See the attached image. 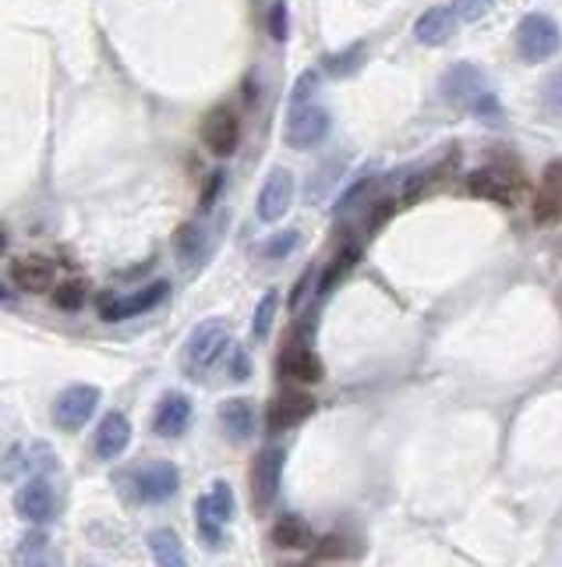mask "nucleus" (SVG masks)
I'll return each instance as SVG.
<instances>
[{
  "label": "nucleus",
  "instance_id": "f257e3e1",
  "mask_svg": "<svg viewBox=\"0 0 562 567\" xmlns=\"http://www.w3.org/2000/svg\"><path fill=\"white\" fill-rule=\"evenodd\" d=\"M230 352V333L224 320H206L198 323L184 341V352H181V370L184 376L202 379L213 365Z\"/></svg>",
  "mask_w": 562,
  "mask_h": 567
},
{
  "label": "nucleus",
  "instance_id": "f03ea898",
  "mask_svg": "<svg viewBox=\"0 0 562 567\" xmlns=\"http://www.w3.org/2000/svg\"><path fill=\"white\" fill-rule=\"evenodd\" d=\"M514 40H517V54H520L523 64H541V61L555 57L562 50V29H559V22L552 19V14L531 11V14H523V19H520Z\"/></svg>",
  "mask_w": 562,
  "mask_h": 567
},
{
  "label": "nucleus",
  "instance_id": "7ed1b4c3",
  "mask_svg": "<svg viewBox=\"0 0 562 567\" xmlns=\"http://www.w3.org/2000/svg\"><path fill=\"white\" fill-rule=\"evenodd\" d=\"M99 397H104V394H99V387H93V383H72V387H64L54 397V408H50V415H54V426L64 429V432H78L96 415Z\"/></svg>",
  "mask_w": 562,
  "mask_h": 567
},
{
  "label": "nucleus",
  "instance_id": "20e7f679",
  "mask_svg": "<svg viewBox=\"0 0 562 567\" xmlns=\"http://www.w3.org/2000/svg\"><path fill=\"white\" fill-rule=\"evenodd\" d=\"M329 110H322L315 104H298L287 110V125H283V142L304 153V149H315L318 142H326L329 136Z\"/></svg>",
  "mask_w": 562,
  "mask_h": 567
},
{
  "label": "nucleus",
  "instance_id": "39448f33",
  "mask_svg": "<svg viewBox=\"0 0 562 567\" xmlns=\"http://www.w3.org/2000/svg\"><path fill=\"white\" fill-rule=\"evenodd\" d=\"M128 479L139 504H166L181 490V469L174 461H149L142 469H134Z\"/></svg>",
  "mask_w": 562,
  "mask_h": 567
},
{
  "label": "nucleus",
  "instance_id": "423d86ee",
  "mask_svg": "<svg viewBox=\"0 0 562 567\" xmlns=\"http://www.w3.org/2000/svg\"><path fill=\"white\" fill-rule=\"evenodd\" d=\"M287 454L280 447H262L259 458L251 461V504L255 511H269L280 496V479H283Z\"/></svg>",
  "mask_w": 562,
  "mask_h": 567
},
{
  "label": "nucleus",
  "instance_id": "0eeeda50",
  "mask_svg": "<svg viewBox=\"0 0 562 567\" xmlns=\"http://www.w3.org/2000/svg\"><path fill=\"white\" fill-rule=\"evenodd\" d=\"M170 295V284L166 280H152L145 288L131 291V295H107L104 302H99V315H104L107 323H121V320H131V315H145L152 312L160 302H166Z\"/></svg>",
  "mask_w": 562,
  "mask_h": 567
},
{
  "label": "nucleus",
  "instance_id": "6e6552de",
  "mask_svg": "<svg viewBox=\"0 0 562 567\" xmlns=\"http://www.w3.org/2000/svg\"><path fill=\"white\" fill-rule=\"evenodd\" d=\"M294 174L287 171V167H272L269 178H266V185L259 192V203H255V213H259V221L262 224H277L287 216V210L294 206Z\"/></svg>",
  "mask_w": 562,
  "mask_h": 567
},
{
  "label": "nucleus",
  "instance_id": "1a4fd4ad",
  "mask_svg": "<svg viewBox=\"0 0 562 567\" xmlns=\"http://www.w3.org/2000/svg\"><path fill=\"white\" fill-rule=\"evenodd\" d=\"M485 93V75L482 68H474L467 61H456L453 68L439 78V96L446 99L450 107H464L471 110V104Z\"/></svg>",
  "mask_w": 562,
  "mask_h": 567
},
{
  "label": "nucleus",
  "instance_id": "9d476101",
  "mask_svg": "<svg viewBox=\"0 0 562 567\" xmlns=\"http://www.w3.org/2000/svg\"><path fill=\"white\" fill-rule=\"evenodd\" d=\"M202 142L213 157H234L237 142H241V118L230 107H213L202 118Z\"/></svg>",
  "mask_w": 562,
  "mask_h": 567
},
{
  "label": "nucleus",
  "instance_id": "9b49d317",
  "mask_svg": "<svg viewBox=\"0 0 562 567\" xmlns=\"http://www.w3.org/2000/svg\"><path fill=\"white\" fill-rule=\"evenodd\" d=\"M14 514L32 525H46L50 518H54V507H57V500H54V490H50V482L43 475H32L29 482H22L19 490H14Z\"/></svg>",
  "mask_w": 562,
  "mask_h": 567
},
{
  "label": "nucleus",
  "instance_id": "f8f14e48",
  "mask_svg": "<svg viewBox=\"0 0 562 567\" xmlns=\"http://www.w3.org/2000/svg\"><path fill=\"white\" fill-rule=\"evenodd\" d=\"M315 415V397L304 391H287L280 397H272L269 411H266V426L269 432H287L301 422H309Z\"/></svg>",
  "mask_w": 562,
  "mask_h": 567
},
{
  "label": "nucleus",
  "instance_id": "ddd939ff",
  "mask_svg": "<svg viewBox=\"0 0 562 567\" xmlns=\"http://www.w3.org/2000/svg\"><path fill=\"white\" fill-rule=\"evenodd\" d=\"M177 256H181V266L184 270H198V266H206V259L213 256V248H216V231L213 224L206 221H192V224H184L177 231Z\"/></svg>",
  "mask_w": 562,
  "mask_h": 567
},
{
  "label": "nucleus",
  "instance_id": "4468645a",
  "mask_svg": "<svg viewBox=\"0 0 562 567\" xmlns=\"http://www.w3.org/2000/svg\"><path fill=\"white\" fill-rule=\"evenodd\" d=\"M192 426V402L181 391H170L160 397L156 411H152V432L160 440H177L184 437V429Z\"/></svg>",
  "mask_w": 562,
  "mask_h": 567
},
{
  "label": "nucleus",
  "instance_id": "2eb2a0df",
  "mask_svg": "<svg viewBox=\"0 0 562 567\" xmlns=\"http://www.w3.org/2000/svg\"><path fill=\"white\" fill-rule=\"evenodd\" d=\"M131 443V422L125 411H107L104 419L96 426V437H93V450L99 461H117L128 450Z\"/></svg>",
  "mask_w": 562,
  "mask_h": 567
},
{
  "label": "nucleus",
  "instance_id": "dca6fc26",
  "mask_svg": "<svg viewBox=\"0 0 562 567\" xmlns=\"http://www.w3.org/2000/svg\"><path fill=\"white\" fill-rule=\"evenodd\" d=\"M534 221L541 227L562 224V160H552L541 174V189L534 195Z\"/></svg>",
  "mask_w": 562,
  "mask_h": 567
},
{
  "label": "nucleus",
  "instance_id": "f3484780",
  "mask_svg": "<svg viewBox=\"0 0 562 567\" xmlns=\"http://www.w3.org/2000/svg\"><path fill=\"white\" fill-rule=\"evenodd\" d=\"M11 280L29 295H43V291L57 288V270H54V263L43 256H22L11 263Z\"/></svg>",
  "mask_w": 562,
  "mask_h": 567
},
{
  "label": "nucleus",
  "instance_id": "a211bd4d",
  "mask_svg": "<svg viewBox=\"0 0 562 567\" xmlns=\"http://www.w3.org/2000/svg\"><path fill=\"white\" fill-rule=\"evenodd\" d=\"M280 370H283V376H291L298 383H318L322 376H326V365H322V359L304 341H291L283 347Z\"/></svg>",
  "mask_w": 562,
  "mask_h": 567
},
{
  "label": "nucleus",
  "instance_id": "6ab92c4d",
  "mask_svg": "<svg viewBox=\"0 0 562 567\" xmlns=\"http://www.w3.org/2000/svg\"><path fill=\"white\" fill-rule=\"evenodd\" d=\"M456 22L460 19H456L453 4L450 8H429L414 22V40L421 46H442V43H450L456 36Z\"/></svg>",
  "mask_w": 562,
  "mask_h": 567
},
{
  "label": "nucleus",
  "instance_id": "aec40b11",
  "mask_svg": "<svg viewBox=\"0 0 562 567\" xmlns=\"http://www.w3.org/2000/svg\"><path fill=\"white\" fill-rule=\"evenodd\" d=\"M471 195L478 199H488V203H499V206H517V189L509 174L496 171V167H482V171H474L471 181H467Z\"/></svg>",
  "mask_w": 562,
  "mask_h": 567
},
{
  "label": "nucleus",
  "instance_id": "412c9836",
  "mask_svg": "<svg viewBox=\"0 0 562 567\" xmlns=\"http://www.w3.org/2000/svg\"><path fill=\"white\" fill-rule=\"evenodd\" d=\"M219 426L230 443H248L255 437V408L248 397H230L219 405Z\"/></svg>",
  "mask_w": 562,
  "mask_h": 567
},
{
  "label": "nucleus",
  "instance_id": "4be33fe9",
  "mask_svg": "<svg viewBox=\"0 0 562 567\" xmlns=\"http://www.w3.org/2000/svg\"><path fill=\"white\" fill-rule=\"evenodd\" d=\"M269 539H272V546H280V549H309L315 543V532H312L309 522L301 518V514H283V518L272 525Z\"/></svg>",
  "mask_w": 562,
  "mask_h": 567
},
{
  "label": "nucleus",
  "instance_id": "5701e85b",
  "mask_svg": "<svg viewBox=\"0 0 562 567\" xmlns=\"http://www.w3.org/2000/svg\"><path fill=\"white\" fill-rule=\"evenodd\" d=\"M365 61H368V43L357 40L347 50H333V54L322 57V72L333 75V78H354L365 68Z\"/></svg>",
  "mask_w": 562,
  "mask_h": 567
},
{
  "label": "nucleus",
  "instance_id": "b1692460",
  "mask_svg": "<svg viewBox=\"0 0 562 567\" xmlns=\"http://www.w3.org/2000/svg\"><path fill=\"white\" fill-rule=\"evenodd\" d=\"M149 549H152V560H156L160 567H181L187 560L181 536L174 528H152L149 532Z\"/></svg>",
  "mask_w": 562,
  "mask_h": 567
},
{
  "label": "nucleus",
  "instance_id": "393cba45",
  "mask_svg": "<svg viewBox=\"0 0 562 567\" xmlns=\"http://www.w3.org/2000/svg\"><path fill=\"white\" fill-rule=\"evenodd\" d=\"M195 525H198V536H202V543H206L209 549H216L219 543H224V528H227V522L216 514V507H213L209 493L195 500Z\"/></svg>",
  "mask_w": 562,
  "mask_h": 567
},
{
  "label": "nucleus",
  "instance_id": "a878e982",
  "mask_svg": "<svg viewBox=\"0 0 562 567\" xmlns=\"http://www.w3.org/2000/svg\"><path fill=\"white\" fill-rule=\"evenodd\" d=\"M357 256H361V248H357V245H344V248H339V253L333 256V263H329L326 277H322V295H329L336 288V280L350 274V266L357 263Z\"/></svg>",
  "mask_w": 562,
  "mask_h": 567
},
{
  "label": "nucleus",
  "instance_id": "bb28decb",
  "mask_svg": "<svg viewBox=\"0 0 562 567\" xmlns=\"http://www.w3.org/2000/svg\"><path fill=\"white\" fill-rule=\"evenodd\" d=\"M272 320H277V291H266L259 298V309H255V320H251V338L255 341H266Z\"/></svg>",
  "mask_w": 562,
  "mask_h": 567
},
{
  "label": "nucleus",
  "instance_id": "cd10ccee",
  "mask_svg": "<svg viewBox=\"0 0 562 567\" xmlns=\"http://www.w3.org/2000/svg\"><path fill=\"white\" fill-rule=\"evenodd\" d=\"M209 500H213V507H216L219 518H224V522L230 525V522H234V514H237V496H234V490H230V482H227V479H216V482H213V490H209Z\"/></svg>",
  "mask_w": 562,
  "mask_h": 567
},
{
  "label": "nucleus",
  "instance_id": "c85d7f7f",
  "mask_svg": "<svg viewBox=\"0 0 562 567\" xmlns=\"http://www.w3.org/2000/svg\"><path fill=\"white\" fill-rule=\"evenodd\" d=\"M298 245H301V235H298V231H283V235L269 238V242L259 248V256L269 259V263H277V259H287V256H291Z\"/></svg>",
  "mask_w": 562,
  "mask_h": 567
},
{
  "label": "nucleus",
  "instance_id": "c756f323",
  "mask_svg": "<svg viewBox=\"0 0 562 567\" xmlns=\"http://www.w3.org/2000/svg\"><path fill=\"white\" fill-rule=\"evenodd\" d=\"M54 306L64 312H75L85 306V280H67L61 288H54Z\"/></svg>",
  "mask_w": 562,
  "mask_h": 567
},
{
  "label": "nucleus",
  "instance_id": "7c9ffc66",
  "mask_svg": "<svg viewBox=\"0 0 562 567\" xmlns=\"http://www.w3.org/2000/svg\"><path fill=\"white\" fill-rule=\"evenodd\" d=\"M471 114H474V118H478V121H488V125H499V118H502V107H499V99L496 96H491L488 89L478 96V99H474V104H471Z\"/></svg>",
  "mask_w": 562,
  "mask_h": 567
},
{
  "label": "nucleus",
  "instance_id": "2f4dec72",
  "mask_svg": "<svg viewBox=\"0 0 562 567\" xmlns=\"http://www.w3.org/2000/svg\"><path fill=\"white\" fill-rule=\"evenodd\" d=\"M269 32H272V40L283 43L287 36H291V19H287V0H272V8H269Z\"/></svg>",
  "mask_w": 562,
  "mask_h": 567
},
{
  "label": "nucleus",
  "instance_id": "473e14b6",
  "mask_svg": "<svg viewBox=\"0 0 562 567\" xmlns=\"http://www.w3.org/2000/svg\"><path fill=\"white\" fill-rule=\"evenodd\" d=\"M46 536L43 532H32V536H25L22 539V546H19V554H14V560L19 564H36V560H46Z\"/></svg>",
  "mask_w": 562,
  "mask_h": 567
},
{
  "label": "nucleus",
  "instance_id": "72a5a7b5",
  "mask_svg": "<svg viewBox=\"0 0 562 567\" xmlns=\"http://www.w3.org/2000/svg\"><path fill=\"white\" fill-rule=\"evenodd\" d=\"M453 11L460 22H482L491 11V0H453Z\"/></svg>",
  "mask_w": 562,
  "mask_h": 567
},
{
  "label": "nucleus",
  "instance_id": "f704fd0d",
  "mask_svg": "<svg viewBox=\"0 0 562 567\" xmlns=\"http://www.w3.org/2000/svg\"><path fill=\"white\" fill-rule=\"evenodd\" d=\"M315 89H318V72H301L298 82H294V89H291V107L309 104V99L315 96Z\"/></svg>",
  "mask_w": 562,
  "mask_h": 567
},
{
  "label": "nucleus",
  "instance_id": "c9c22d12",
  "mask_svg": "<svg viewBox=\"0 0 562 567\" xmlns=\"http://www.w3.org/2000/svg\"><path fill=\"white\" fill-rule=\"evenodd\" d=\"M227 373H230V379H237V383H245L248 376H251V359L241 352V347H230V362H227Z\"/></svg>",
  "mask_w": 562,
  "mask_h": 567
},
{
  "label": "nucleus",
  "instance_id": "e433bc0d",
  "mask_svg": "<svg viewBox=\"0 0 562 567\" xmlns=\"http://www.w3.org/2000/svg\"><path fill=\"white\" fill-rule=\"evenodd\" d=\"M339 554H344V539L326 536V539H322V546L312 554V560H326V557H339Z\"/></svg>",
  "mask_w": 562,
  "mask_h": 567
},
{
  "label": "nucleus",
  "instance_id": "4c0bfd02",
  "mask_svg": "<svg viewBox=\"0 0 562 567\" xmlns=\"http://www.w3.org/2000/svg\"><path fill=\"white\" fill-rule=\"evenodd\" d=\"M544 99H549V107L555 114H562V72L549 78V86H544Z\"/></svg>",
  "mask_w": 562,
  "mask_h": 567
},
{
  "label": "nucleus",
  "instance_id": "58836bf2",
  "mask_svg": "<svg viewBox=\"0 0 562 567\" xmlns=\"http://www.w3.org/2000/svg\"><path fill=\"white\" fill-rule=\"evenodd\" d=\"M219 189H224V171H213V181L206 185V192H202V210H213Z\"/></svg>",
  "mask_w": 562,
  "mask_h": 567
},
{
  "label": "nucleus",
  "instance_id": "ea45409f",
  "mask_svg": "<svg viewBox=\"0 0 562 567\" xmlns=\"http://www.w3.org/2000/svg\"><path fill=\"white\" fill-rule=\"evenodd\" d=\"M11 298H14V295H11V291L4 288V284H0V302H11Z\"/></svg>",
  "mask_w": 562,
  "mask_h": 567
},
{
  "label": "nucleus",
  "instance_id": "a19ab883",
  "mask_svg": "<svg viewBox=\"0 0 562 567\" xmlns=\"http://www.w3.org/2000/svg\"><path fill=\"white\" fill-rule=\"evenodd\" d=\"M4 248H8V238H4V231H0V256H4Z\"/></svg>",
  "mask_w": 562,
  "mask_h": 567
}]
</instances>
